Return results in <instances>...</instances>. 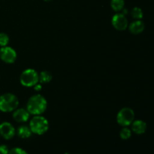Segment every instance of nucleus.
<instances>
[{
    "instance_id": "6ab92c4d",
    "label": "nucleus",
    "mask_w": 154,
    "mask_h": 154,
    "mask_svg": "<svg viewBox=\"0 0 154 154\" xmlns=\"http://www.w3.org/2000/svg\"><path fill=\"white\" fill-rule=\"evenodd\" d=\"M0 154H9L8 147L5 144L0 145Z\"/></svg>"
},
{
    "instance_id": "6e6552de",
    "label": "nucleus",
    "mask_w": 154,
    "mask_h": 154,
    "mask_svg": "<svg viewBox=\"0 0 154 154\" xmlns=\"http://www.w3.org/2000/svg\"><path fill=\"white\" fill-rule=\"evenodd\" d=\"M16 131L11 123L4 122L0 124V135L6 140L11 139L15 135Z\"/></svg>"
},
{
    "instance_id": "2eb2a0df",
    "label": "nucleus",
    "mask_w": 154,
    "mask_h": 154,
    "mask_svg": "<svg viewBox=\"0 0 154 154\" xmlns=\"http://www.w3.org/2000/svg\"><path fill=\"white\" fill-rule=\"evenodd\" d=\"M132 16L135 20H141L143 17V11L140 8L135 7L132 10Z\"/></svg>"
},
{
    "instance_id": "f3484780",
    "label": "nucleus",
    "mask_w": 154,
    "mask_h": 154,
    "mask_svg": "<svg viewBox=\"0 0 154 154\" xmlns=\"http://www.w3.org/2000/svg\"><path fill=\"white\" fill-rule=\"evenodd\" d=\"M9 42V37L7 34L4 32L0 33V46L5 47Z\"/></svg>"
},
{
    "instance_id": "4468645a",
    "label": "nucleus",
    "mask_w": 154,
    "mask_h": 154,
    "mask_svg": "<svg viewBox=\"0 0 154 154\" xmlns=\"http://www.w3.org/2000/svg\"><path fill=\"white\" fill-rule=\"evenodd\" d=\"M124 0H111V6L115 11H120L124 8Z\"/></svg>"
},
{
    "instance_id": "9d476101",
    "label": "nucleus",
    "mask_w": 154,
    "mask_h": 154,
    "mask_svg": "<svg viewBox=\"0 0 154 154\" xmlns=\"http://www.w3.org/2000/svg\"><path fill=\"white\" fill-rule=\"evenodd\" d=\"M147 124L143 120H135L132 123V130L138 135H141L146 132Z\"/></svg>"
},
{
    "instance_id": "7ed1b4c3",
    "label": "nucleus",
    "mask_w": 154,
    "mask_h": 154,
    "mask_svg": "<svg viewBox=\"0 0 154 154\" xmlns=\"http://www.w3.org/2000/svg\"><path fill=\"white\" fill-rule=\"evenodd\" d=\"M29 128L32 132L37 135H43L49 129V123L45 117L41 115H35L29 123Z\"/></svg>"
},
{
    "instance_id": "0eeeda50",
    "label": "nucleus",
    "mask_w": 154,
    "mask_h": 154,
    "mask_svg": "<svg viewBox=\"0 0 154 154\" xmlns=\"http://www.w3.org/2000/svg\"><path fill=\"white\" fill-rule=\"evenodd\" d=\"M112 25L114 28L119 31H123L128 26V20L123 14L117 13L112 17Z\"/></svg>"
},
{
    "instance_id": "a211bd4d",
    "label": "nucleus",
    "mask_w": 154,
    "mask_h": 154,
    "mask_svg": "<svg viewBox=\"0 0 154 154\" xmlns=\"http://www.w3.org/2000/svg\"><path fill=\"white\" fill-rule=\"evenodd\" d=\"M9 154H29L23 149L20 148V147H14L11 150H9Z\"/></svg>"
},
{
    "instance_id": "412c9836",
    "label": "nucleus",
    "mask_w": 154,
    "mask_h": 154,
    "mask_svg": "<svg viewBox=\"0 0 154 154\" xmlns=\"http://www.w3.org/2000/svg\"><path fill=\"white\" fill-rule=\"evenodd\" d=\"M45 1H46V2H49V1H51V0H45Z\"/></svg>"
},
{
    "instance_id": "4be33fe9",
    "label": "nucleus",
    "mask_w": 154,
    "mask_h": 154,
    "mask_svg": "<svg viewBox=\"0 0 154 154\" xmlns=\"http://www.w3.org/2000/svg\"><path fill=\"white\" fill-rule=\"evenodd\" d=\"M0 136H1V135H0Z\"/></svg>"
},
{
    "instance_id": "f257e3e1",
    "label": "nucleus",
    "mask_w": 154,
    "mask_h": 154,
    "mask_svg": "<svg viewBox=\"0 0 154 154\" xmlns=\"http://www.w3.org/2000/svg\"><path fill=\"white\" fill-rule=\"evenodd\" d=\"M48 102L42 95H34L31 96L27 102L26 108L29 113L33 115H41L47 109Z\"/></svg>"
},
{
    "instance_id": "39448f33",
    "label": "nucleus",
    "mask_w": 154,
    "mask_h": 154,
    "mask_svg": "<svg viewBox=\"0 0 154 154\" xmlns=\"http://www.w3.org/2000/svg\"><path fill=\"white\" fill-rule=\"evenodd\" d=\"M135 119V113L129 108H123L118 112L117 116V123L122 126H128L132 124Z\"/></svg>"
},
{
    "instance_id": "9b49d317",
    "label": "nucleus",
    "mask_w": 154,
    "mask_h": 154,
    "mask_svg": "<svg viewBox=\"0 0 154 154\" xmlns=\"http://www.w3.org/2000/svg\"><path fill=\"white\" fill-rule=\"evenodd\" d=\"M144 27H145V26H144V23L141 20H137L129 25V29L131 33L134 35H138L144 31Z\"/></svg>"
},
{
    "instance_id": "ddd939ff",
    "label": "nucleus",
    "mask_w": 154,
    "mask_h": 154,
    "mask_svg": "<svg viewBox=\"0 0 154 154\" xmlns=\"http://www.w3.org/2000/svg\"><path fill=\"white\" fill-rule=\"evenodd\" d=\"M52 75L48 71H43L39 75V82L41 84H48L52 80Z\"/></svg>"
},
{
    "instance_id": "aec40b11",
    "label": "nucleus",
    "mask_w": 154,
    "mask_h": 154,
    "mask_svg": "<svg viewBox=\"0 0 154 154\" xmlns=\"http://www.w3.org/2000/svg\"><path fill=\"white\" fill-rule=\"evenodd\" d=\"M42 85H41V84H36L34 86V90H35V91H40L41 90H42Z\"/></svg>"
},
{
    "instance_id": "f8f14e48",
    "label": "nucleus",
    "mask_w": 154,
    "mask_h": 154,
    "mask_svg": "<svg viewBox=\"0 0 154 154\" xmlns=\"http://www.w3.org/2000/svg\"><path fill=\"white\" fill-rule=\"evenodd\" d=\"M32 131L29 127L26 126H21L17 129V135L21 138H29L32 135Z\"/></svg>"
},
{
    "instance_id": "423d86ee",
    "label": "nucleus",
    "mask_w": 154,
    "mask_h": 154,
    "mask_svg": "<svg viewBox=\"0 0 154 154\" xmlns=\"http://www.w3.org/2000/svg\"><path fill=\"white\" fill-rule=\"evenodd\" d=\"M0 59L6 63H14L17 59V53L11 47H2L0 49Z\"/></svg>"
},
{
    "instance_id": "20e7f679",
    "label": "nucleus",
    "mask_w": 154,
    "mask_h": 154,
    "mask_svg": "<svg viewBox=\"0 0 154 154\" xmlns=\"http://www.w3.org/2000/svg\"><path fill=\"white\" fill-rule=\"evenodd\" d=\"M20 81L24 87H34L39 81V75L35 69H28L22 72Z\"/></svg>"
},
{
    "instance_id": "f03ea898",
    "label": "nucleus",
    "mask_w": 154,
    "mask_h": 154,
    "mask_svg": "<svg viewBox=\"0 0 154 154\" xmlns=\"http://www.w3.org/2000/svg\"><path fill=\"white\" fill-rule=\"evenodd\" d=\"M19 105L17 97L12 93H5L0 96V111L11 112L14 111Z\"/></svg>"
},
{
    "instance_id": "1a4fd4ad",
    "label": "nucleus",
    "mask_w": 154,
    "mask_h": 154,
    "mask_svg": "<svg viewBox=\"0 0 154 154\" xmlns=\"http://www.w3.org/2000/svg\"><path fill=\"white\" fill-rule=\"evenodd\" d=\"M13 117L15 121L18 123H24V122H26L29 118V113L27 110L19 108L14 112Z\"/></svg>"
},
{
    "instance_id": "dca6fc26",
    "label": "nucleus",
    "mask_w": 154,
    "mask_h": 154,
    "mask_svg": "<svg viewBox=\"0 0 154 154\" xmlns=\"http://www.w3.org/2000/svg\"><path fill=\"white\" fill-rule=\"evenodd\" d=\"M120 138H121L122 139L127 140L129 139V138L131 137V135H132V132H131V130L129 129V128L125 127L120 131Z\"/></svg>"
}]
</instances>
